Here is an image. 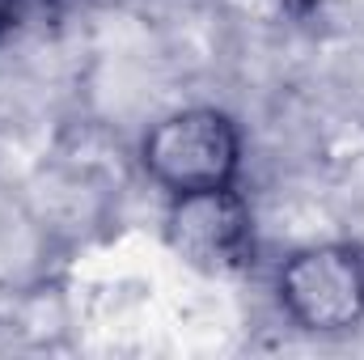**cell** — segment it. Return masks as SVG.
I'll use <instances>...</instances> for the list:
<instances>
[{
	"label": "cell",
	"instance_id": "1",
	"mask_svg": "<svg viewBox=\"0 0 364 360\" xmlns=\"http://www.w3.org/2000/svg\"><path fill=\"white\" fill-rule=\"evenodd\" d=\"M246 136L220 106H182L157 119L140 140V170L166 199L242 186Z\"/></svg>",
	"mask_w": 364,
	"mask_h": 360
},
{
	"label": "cell",
	"instance_id": "2",
	"mask_svg": "<svg viewBox=\"0 0 364 360\" xmlns=\"http://www.w3.org/2000/svg\"><path fill=\"white\" fill-rule=\"evenodd\" d=\"M275 301L305 335H348L364 327V246L318 242L292 250L275 271Z\"/></svg>",
	"mask_w": 364,
	"mask_h": 360
},
{
	"label": "cell",
	"instance_id": "3",
	"mask_svg": "<svg viewBox=\"0 0 364 360\" xmlns=\"http://www.w3.org/2000/svg\"><path fill=\"white\" fill-rule=\"evenodd\" d=\"M166 246L186 268L208 275H237L255 268V208L242 186L174 195L166 208Z\"/></svg>",
	"mask_w": 364,
	"mask_h": 360
},
{
	"label": "cell",
	"instance_id": "4",
	"mask_svg": "<svg viewBox=\"0 0 364 360\" xmlns=\"http://www.w3.org/2000/svg\"><path fill=\"white\" fill-rule=\"evenodd\" d=\"M26 4H30V0H0V43L17 30V21H21Z\"/></svg>",
	"mask_w": 364,
	"mask_h": 360
},
{
	"label": "cell",
	"instance_id": "5",
	"mask_svg": "<svg viewBox=\"0 0 364 360\" xmlns=\"http://www.w3.org/2000/svg\"><path fill=\"white\" fill-rule=\"evenodd\" d=\"M288 17H296V21H305V17H314L318 9H322V0H275Z\"/></svg>",
	"mask_w": 364,
	"mask_h": 360
}]
</instances>
